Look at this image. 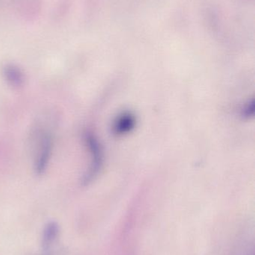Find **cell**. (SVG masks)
Returning a JSON list of instances; mask_svg holds the SVG:
<instances>
[{"label": "cell", "instance_id": "cell-1", "mask_svg": "<svg viewBox=\"0 0 255 255\" xmlns=\"http://www.w3.org/2000/svg\"><path fill=\"white\" fill-rule=\"evenodd\" d=\"M53 145V133L50 129L43 128L34 132L33 168L36 175H42L46 172L50 161Z\"/></svg>", "mask_w": 255, "mask_h": 255}, {"label": "cell", "instance_id": "cell-2", "mask_svg": "<svg viewBox=\"0 0 255 255\" xmlns=\"http://www.w3.org/2000/svg\"><path fill=\"white\" fill-rule=\"evenodd\" d=\"M84 141L91 154V162L86 172L82 176V185H89L100 172L103 163V151L98 139L91 131L84 133Z\"/></svg>", "mask_w": 255, "mask_h": 255}, {"label": "cell", "instance_id": "cell-3", "mask_svg": "<svg viewBox=\"0 0 255 255\" xmlns=\"http://www.w3.org/2000/svg\"><path fill=\"white\" fill-rule=\"evenodd\" d=\"M2 75L4 81L11 88H20L25 84V74L22 69L16 64H5L3 67Z\"/></svg>", "mask_w": 255, "mask_h": 255}, {"label": "cell", "instance_id": "cell-4", "mask_svg": "<svg viewBox=\"0 0 255 255\" xmlns=\"http://www.w3.org/2000/svg\"><path fill=\"white\" fill-rule=\"evenodd\" d=\"M59 232L58 225L55 222H50L46 225L42 236V247L44 250H47L53 244Z\"/></svg>", "mask_w": 255, "mask_h": 255}, {"label": "cell", "instance_id": "cell-5", "mask_svg": "<svg viewBox=\"0 0 255 255\" xmlns=\"http://www.w3.org/2000/svg\"><path fill=\"white\" fill-rule=\"evenodd\" d=\"M135 125V118L130 114H124L118 118L114 125V130L117 133H125L133 128Z\"/></svg>", "mask_w": 255, "mask_h": 255}, {"label": "cell", "instance_id": "cell-6", "mask_svg": "<svg viewBox=\"0 0 255 255\" xmlns=\"http://www.w3.org/2000/svg\"><path fill=\"white\" fill-rule=\"evenodd\" d=\"M254 103L253 102V103L249 104L247 107L246 108L245 110H244V115H245V117H250L253 115V113H254Z\"/></svg>", "mask_w": 255, "mask_h": 255}]
</instances>
